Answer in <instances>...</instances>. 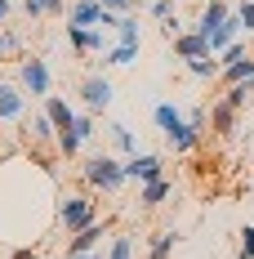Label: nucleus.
Returning <instances> with one entry per match:
<instances>
[{
  "mask_svg": "<svg viewBox=\"0 0 254 259\" xmlns=\"http://www.w3.org/2000/svg\"><path fill=\"white\" fill-rule=\"evenodd\" d=\"M152 121H156V130L170 139L174 152H196V148H201V130L192 125L187 112H178L174 103H156L152 107Z\"/></svg>",
  "mask_w": 254,
  "mask_h": 259,
  "instance_id": "f257e3e1",
  "label": "nucleus"
},
{
  "mask_svg": "<svg viewBox=\"0 0 254 259\" xmlns=\"http://www.w3.org/2000/svg\"><path fill=\"white\" fill-rule=\"evenodd\" d=\"M80 179H85L89 192H116L121 183H129V175H125V161H121V156L98 152V156H89V161L80 165Z\"/></svg>",
  "mask_w": 254,
  "mask_h": 259,
  "instance_id": "f03ea898",
  "label": "nucleus"
},
{
  "mask_svg": "<svg viewBox=\"0 0 254 259\" xmlns=\"http://www.w3.org/2000/svg\"><path fill=\"white\" fill-rule=\"evenodd\" d=\"M58 224L67 233H85L89 224H98V206L89 192H63L58 197Z\"/></svg>",
  "mask_w": 254,
  "mask_h": 259,
  "instance_id": "7ed1b4c3",
  "label": "nucleus"
},
{
  "mask_svg": "<svg viewBox=\"0 0 254 259\" xmlns=\"http://www.w3.org/2000/svg\"><path fill=\"white\" fill-rule=\"evenodd\" d=\"M107 237H112V224H107V219H103V224H89L85 233H72L63 259H89L94 250H103V241H107Z\"/></svg>",
  "mask_w": 254,
  "mask_h": 259,
  "instance_id": "20e7f679",
  "label": "nucleus"
},
{
  "mask_svg": "<svg viewBox=\"0 0 254 259\" xmlns=\"http://www.w3.org/2000/svg\"><path fill=\"white\" fill-rule=\"evenodd\" d=\"M18 80H23V90L31 99H49V63L45 58H23V67H18Z\"/></svg>",
  "mask_w": 254,
  "mask_h": 259,
  "instance_id": "39448f33",
  "label": "nucleus"
},
{
  "mask_svg": "<svg viewBox=\"0 0 254 259\" xmlns=\"http://www.w3.org/2000/svg\"><path fill=\"white\" fill-rule=\"evenodd\" d=\"M80 103L89 107V112H107V107H112V80L98 76V72L85 76L80 80Z\"/></svg>",
  "mask_w": 254,
  "mask_h": 259,
  "instance_id": "423d86ee",
  "label": "nucleus"
},
{
  "mask_svg": "<svg viewBox=\"0 0 254 259\" xmlns=\"http://www.w3.org/2000/svg\"><path fill=\"white\" fill-rule=\"evenodd\" d=\"M161 165H165V161H161L156 152H138V156L125 161V175H129V183H152V179H165Z\"/></svg>",
  "mask_w": 254,
  "mask_h": 259,
  "instance_id": "0eeeda50",
  "label": "nucleus"
},
{
  "mask_svg": "<svg viewBox=\"0 0 254 259\" xmlns=\"http://www.w3.org/2000/svg\"><path fill=\"white\" fill-rule=\"evenodd\" d=\"M103 18H107L103 0H72L67 5V27H103Z\"/></svg>",
  "mask_w": 254,
  "mask_h": 259,
  "instance_id": "6e6552de",
  "label": "nucleus"
},
{
  "mask_svg": "<svg viewBox=\"0 0 254 259\" xmlns=\"http://www.w3.org/2000/svg\"><path fill=\"white\" fill-rule=\"evenodd\" d=\"M67 45L76 54H107V36H103V27H67Z\"/></svg>",
  "mask_w": 254,
  "mask_h": 259,
  "instance_id": "1a4fd4ad",
  "label": "nucleus"
},
{
  "mask_svg": "<svg viewBox=\"0 0 254 259\" xmlns=\"http://www.w3.org/2000/svg\"><path fill=\"white\" fill-rule=\"evenodd\" d=\"M232 14H236V9H232L228 0H205V9H201V18H196V27H192V31H201V36H210V31H214L219 23H228Z\"/></svg>",
  "mask_w": 254,
  "mask_h": 259,
  "instance_id": "9d476101",
  "label": "nucleus"
},
{
  "mask_svg": "<svg viewBox=\"0 0 254 259\" xmlns=\"http://www.w3.org/2000/svg\"><path fill=\"white\" fill-rule=\"evenodd\" d=\"M241 31H245V27H241V18L232 14L228 23H219L210 36H205V40H210V54H223L228 45H236V40H241Z\"/></svg>",
  "mask_w": 254,
  "mask_h": 259,
  "instance_id": "9b49d317",
  "label": "nucleus"
},
{
  "mask_svg": "<svg viewBox=\"0 0 254 259\" xmlns=\"http://www.w3.org/2000/svg\"><path fill=\"white\" fill-rule=\"evenodd\" d=\"M205 54H210V40H205L201 31H183V36H174V58L192 63V58H205Z\"/></svg>",
  "mask_w": 254,
  "mask_h": 259,
  "instance_id": "f8f14e48",
  "label": "nucleus"
},
{
  "mask_svg": "<svg viewBox=\"0 0 254 259\" xmlns=\"http://www.w3.org/2000/svg\"><path fill=\"white\" fill-rule=\"evenodd\" d=\"M45 112H49V121H54V130L63 134V130H76V107L67 103V99H45Z\"/></svg>",
  "mask_w": 254,
  "mask_h": 259,
  "instance_id": "ddd939ff",
  "label": "nucleus"
},
{
  "mask_svg": "<svg viewBox=\"0 0 254 259\" xmlns=\"http://www.w3.org/2000/svg\"><path fill=\"white\" fill-rule=\"evenodd\" d=\"M0 121H23V94L9 80H0Z\"/></svg>",
  "mask_w": 254,
  "mask_h": 259,
  "instance_id": "4468645a",
  "label": "nucleus"
},
{
  "mask_svg": "<svg viewBox=\"0 0 254 259\" xmlns=\"http://www.w3.org/2000/svg\"><path fill=\"white\" fill-rule=\"evenodd\" d=\"M210 130H214L219 139H228L232 130H236V107H228L223 99H219V103L210 107Z\"/></svg>",
  "mask_w": 254,
  "mask_h": 259,
  "instance_id": "2eb2a0df",
  "label": "nucleus"
},
{
  "mask_svg": "<svg viewBox=\"0 0 254 259\" xmlns=\"http://www.w3.org/2000/svg\"><path fill=\"white\" fill-rule=\"evenodd\" d=\"M27 134H31V143H58V130H54L49 112H31V121H27Z\"/></svg>",
  "mask_w": 254,
  "mask_h": 259,
  "instance_id": "dca6fc26",
  "label": "nucleus"
},
{
  "mask_svg": "<svg viewBox=\"0 0 254 259\" xmlns=\"http://www.w3.org/2000/svg\"><path fill=\"white\" fill-rule=\"evenodd\" d=\"M23 14L27 18H58V14H67V0H23Z\"/></svg>",
  "mask_w": 254,
  "mask_h": 259,
  "instance_id": "f3484780",
  "label": "nucleus"
},
{
  "mask_svg": "<svg viewBox=\"0 0 254 259\" xmlns=\"http://www.w3.org/2000/svg\"><path fill=\"white\" fill-rule=\"evenodd\" d=\"M170 197V183L165 179H152V183H138V206L143 210H152V206H161Z\"/></svg>",
  "mask_w": 254,
  "mask_h": 259,
  "instance_id": "a211bd4d",
  "label": "nucleus"
},
{
  "mask_svg": "<svg viewBox=\"0 0 254 259\" xmlns=\"http://www.w3.org/2000/svg\"><path fill=\"white\" fill-rule=\"evenodd\" d=\"M187 72H192L196 80H219V72H223V63H219L214 54H205V58H192V63H187Z\"/></svg>",
  "mask_w": 254,
  "mask_h": 259,
  "instance_id": "6ab92c4d",
  "label": "nucleus"
},
{
  "mask_svg": "<svg viewBox=\"0 0 254 259\" xmlns=\"http://www.w3.org/2000/svg\"><path fill=\"white\" fill-rule=\"evenodd\" d=\"M138 50H143V45H121V40H116L112 50L103 54V63H107V67H129V63L138 58Z\"/></svg>",
  "mask_w": 254,
  "mask_h": 259,
  "instance_id": "aec40b11",
  "label": "nucleus"
},
{
  "mask_svg": "<svg viewBox=\"0 0 254 259\" xmlns=\"http://www.w3.org/2000/svg\"><path fill=\"white\" fill-rule=\"evenodd\" d=\"M178 246V233L174 228H165V233L152 237V246H147V259H170V250Z\"/></svg>",
  "mask_w": 254,
  "mask_h": 259,
  "instance_id": "412c9836",
  "label": "nucleus"
},
{
  "mask_svg": "<svg viewBox=\"0 0 254 259\" xmlns=\"http://www.w3.org/2000/svg\"><path fill=\"white\" fill-rule=\"evenodd\" d=\"M107 134H112V143H116L121 152L138 156V143H134V134H129V125H121V121H112V125H107Z\"/></svg>",
  "mask_w": 254,
  "mask_h": 259,
  "instance_id": "4be33fe9",
  "label": "nucleus"
},
{
  "mask_svg": "<svg viewBox=\"0 0 254 259\" xmlns=\"http://www.w3.org/2000/svg\"><path fill=\"white\" fill-rule=\"evenodd\" d=\"M116 40H121V45H143V31H138V18H134V14H125V18H121Z\"/></svg>",
  "mask_w": 254,
  "mask_h": 259,
  "instance_id": "5701e85b",
  "label": "nucleus"
},
{
  "mask_svg": "<svg viewBox=\"0 0 254 259\" xmlns=\"http://www.w3.org/2000/svg\"><path fill=\"white\" fill-rule=\"evenodd\" d=\"M107 259H134V233H116V237H112Z\"/></svg>",
  "mask_w": 254,
  "mask_h": 259,
  "instance_id": "b1692460",
  "label": "nucleus"
},
{
  "mask_svg": "<svg viewBox=\"0 0 254 259\" xmlns=\"http://www.w3.org/2000/svg\"><path fill=\"white\" fill-rule=\"evenodd\" d=\"M250 94H254L250 85H228V94H223V103H228V107H236V112H241V107L250 103Z\"/></svg>",
  "mask_w": 254,
  "mask_h": 259,
  "instance_id": "393cba45",
  "label": "nucleus"
},
{
  "mask_svg": "<svg viewBox=\"0 0 254 259\" xmlns=\"http://www.w3.org/2000/svg\"><path fill=\"white\" fill-rule=\"evenodd\" d=\"M18 45H23V40H18V36H14L9 27H0V58H9V54H18Z\"/></svg>",
  "mask_w": 254,
  "mask_h": 259,
  "instance_id": "a878e982",
  "label": "nucleus"
},
{
  "mask_svg": "<svg viewBox=\"0 0 254 259\" xmlns=\"http://www.w3.org/2000/svg\"><path fill=\"white\" fill-rule=\"evenodd\" d=\"M245 54H250V50H245V45H241V40H236V45H228V50L219 54V63H223V67H228V63H241V58H245Z\"/></svg>",
  "mask_w": 254,
  "mask_h": 259,
  "instance_id": "bb28decb",
  "label": "nucleus"
},
{
  "mask_svg": "<svg viewBox=\"0 0 254 259\" xmlns=\"http://www.w3.org/2000/svg\"><path fill=\"white\" fill-rule=\"evenodd\" d=\"M236 18H241L245 31H254V0H241V5H236Z\"/></svg>",
  "mask_w": 254,
  "mask_h": 259,
  "instance_id": "cd10ccee",
  "label": "nucleus"
},
{
  "mask_svg": "<svg viewBox=\"0 0 254 259\" xmlns=\"http://www.w3.org/2000/svg\"><path fill=\"white\" fill-rule=\"evenodd\" d=\"M152 18L170 23V18H174V0H152Z\"/></svg>",
  "mask_w": 254,
  "mask_h": 259,
  "instance_id": "c85d7f7f",
  "label": "nucleus"
},
{
  "mask_svg": "<svg viewBox=\"0 0 254 259\" xmlns=\"http://www.w3.org/2000/svg\"><path fill=\"white\" fill-rule=\"evenodd\" d=\"M236 259H254V224L241 233V255H236Z\"/></svg>",
  "mask_w": 254,
  "mask_h": 259,
  "instance_id": "c756f323",
  "label": "nucleus"
},
{
  "mask_svg": "<svg viewBox=\"0 0 254 259\" xmlns=\"http://www.w3.org/2000/svg\"><path fill=\"white\" fill-rule=\"evenodd\" d=\"M103 9H107V14H121V18H125L129 9H134V0H103Z\"/></svg>",
  "mask_w": 254,
  "mask_h": 259,
  "instance_id": "7c9ffc66",
  "label": "nucleus"
},
{
  "mask_svg": "<svg viewBox=\"0 0 254 259\" xmlns=\"http://www.w3.org/2000/svg\"><path fill=\"white\" fill-rule=\"evenodd\" d=\"M9 259H36V250H27V246H23V250H9Z\"/></svg>",
  "mask_w": 254,
  "mask_h": 259,
  "instance_id": "2f4dec72",
  "label": "nucleus"
},
{
  "mask_svg": "<svg viewBox=\"0 0 254 259\" xmlns=\"http://www.w3.org/2000/svg\"><path fill=\"white\" fill-rule=\"evenodd\" d=\"M9 23V0H0V27Z\"/></svg>",
  "mask_w": 254,
  "mask_h": 259,
  "instance_id": "473e14b6",
  "label": "nucleus"
},
{
  "mask_svg": "<svg viewBox=\"0 0 254 259\" xmlns=\"http://www.w3.org/2000/svg\"><path fill=\"white\" fill-rule=\"evenodd\" d=\"M245 188H250V192H254V179H250V183H245Z\"/></svg>",
  "mask_w": 254,
  "mask_h": 259,
  "instance_id": "72a5a7b5",
  "label": "nucleus"
},
{
  "mask_svg": "<svg viewBox=\"0 0 254 259\" xmlns=\"http://www.w3.org/2000/svg\"><path fill=\"white\" fill-rule=\"evenodd\" d=\"M138 5H143V0H134V9H138Z\"/></svg>",
  "mask_w": 254,
  "mask_h": 259,
  "instance_id": "f704fd0d",
  "label": "nucleus"
}]
</instances>
